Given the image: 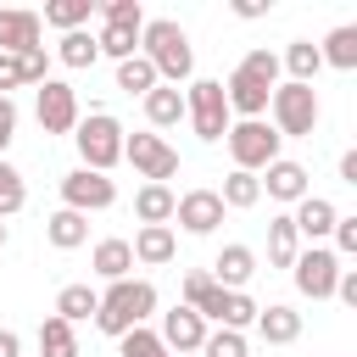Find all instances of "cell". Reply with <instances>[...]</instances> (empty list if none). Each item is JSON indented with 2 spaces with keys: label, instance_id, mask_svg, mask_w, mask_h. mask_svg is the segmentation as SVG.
I'll return each mask as SVG.
<instances>
[{
  "label": "cell",
  "instance_id": "obj_30",
  "mask_svg": "<svg viewBox=\"0 0 357 357\" xmlns=\"http://www.w3.org/2000/svg\"><path fill=\"white\" fill-rule=\"evenodd\" d=\"M162 78H156V67L145 61V56H128V61H117V89H128V95H151Z\"/></svg>",
  "mask_w": 357,
  "mask_h": 357
},
{
  "label": "cell",
  "instance_id": "obj_44",
  "mask_svg": "<svg viewBox=\"0 0 357 357\" xmlns=\"http://www.w3.org/2000/svg\"><path fill=\"white\" fill-rule=\"evenodd\" d=\"M0 357H22V340H17V329H0Z\"/></svg>",
  "mask_w": 357,
  "mask_h": 357
},
{
  "label": "cell",
  "instance_id": "obj_20",
  "mask_svg": "<svg viewBox=\"0 0 357 357\" xmlns=\"http://www.w3.org/2000/svg\"><path fill=\"white\" fill-rule=\"evenodd\" d=\"M45 234H50V245H56V251H78V245L89 240V218H84V212H67V206H61V212H50Z\"/></svg>",
  "mask_w": 357,
  "mask_h": 357
},
{
  "label": "cell",
  "instance_id": "obj_8",
  "mask_svg": "<svg viewBox=\"0 0 357 357\" xmlns=\"http://www.w3.org/2000/svg\"><path fill=\"white\" fill-rule=\"evenodd\" d=\"M268 95H273V78H262V73H251V67H234V73L223 78V100H229V117L240 112V123L262 117V112H268Z\"/></svg>",
  "mask_w": 357,
  "mask_h": 357
},
{
  "label": "cell",
  "instance_id": "obj_18",
  "mask_svg": "<svg viewBox=\"0 0 357 357\" xmlns=\"http://www.w3.org/2000/svg\"><path fill=\"white\" fill-rule=\"evenodd\" d=\"M128 251H134V262H151V268H162V262H173L178 240H173V229H167V223H145V229L128 240Z\"/></svg>",
  "mask_w": 357,
  "mask_h": 357
},
{
  "label": "cell",
  "instance_id": "obj_38",
  "mask_svg": "<svg viewBox=\"0 0 357 357\" xmlns=\"http://www.w3.org/2000/svg\"><path fill=\"white\" fill-rule=\"evenodd\" d=\"M335 257H357V218H335Z\"/></svg>",
  "mask_w": 357,
  "mask_h": 357
},
{
  "label": "cell",
  "instance_id": "obj_37",
  "mask_svg": "<svg viewBox=\"0 0 357 357\" xmlns=\"http://www.w3.org/2000/svg\"><path fill=\"white\" fill-rule=\"evenodd\" d=\"M201 357H245V335L218 329V335H206V340H201Z\"/></svg>",
  "mask_w": 357,
  "mask_h": 357
},
{
  "label": "cell",
  "instance_id": "obj_31",
  "mask_svg": "<svg viewBox=\"0 0 357 357\" xmlns=\"http://www.w3.org/2000/svg\"><path fill=\"white\" fill-rule=\"evenodd\" d=\"M89 11H95V0H50L45 22L61 28V33H78V22H89Z\"/></svg>",
  "mask_w": 357,
  "mask_h": 357
},
{
  "label": "cell",
  "instance_id": "obj_13",
  "mask_svg": "<svg viewBox=\"0 0 357 357\" xmlns=\"http://www.w3.org/2000/svg\"><path fill=\"white\" fill-rule=\"evenodd\" d=\"M162 346H173L178 357L184 351H201V340H206V318L195 312V307H173V312H162V335H156Z\"/></svg>",
  "mask_w": 357,
  "mask_h": 357
},
{
  "label": "cell",
  "instance_id": "obj_34",
  "mask_svg": "<svg viewBox=\"0 0 357 357\" xmlns=\"http://www.w3.org/2000/svg\"><path fill=\"white\" fill-rule=\"evenodd\" d=\"M22 201H28L22 173H17L11 162H0V223H6V218H17V212H22Z\"/></svg>",
  "mask_w": 357,
  "mask_h": 357
},
{
  "label": "cell",
  "instance_id": "obj_25",
  "mask_svg": "<svg viewBox=\"0 0 357 357\" xmlns=\"http://www.w3.org/2000/svg\"><path fill=\"white\" fill-rule=\"evenodd\" d=\"M128 268H134V251H128V240H100L95 245V273L100 279H128Z\"/></svg>",
  "mask_w": 357,
  "mask_h": 357
},
{
  "label": "cell",
  "instance_id": "obj_12",
  "mask_svg": "<svg viewBox=\"0 0 357 357\" xmlns=\"http://www.w3.org/2000/svg\"><path fill=\"white\" fill-rule=\"evenodd\" d=\"M173 218H178L190 234H212V229L223 223V201H218V190H190V195L173 201Z\"/></svg>",
  "mask_w": 357,
  "mask_h": 357
},
{
  "label": "cell",
  "instance_id": "obj_36",
  "mask_svg": "<svg viewBox=\"0 0 357 357\" xmlns=\"http://www.w3.org/2000/svg\"><path fill=\"white\" fill-rule=\"evenodd\" d=\"M123 357H167V346L156 340V329H145V324H139V329H128V335H123Z\"/></svg>",
  "mask_w": 357,
  "mask_h": 357
},
{
  "label": "cell",
  "instance_id": "obj_33",
  "mask_svg": "<svg viewBox=\"0 0 357 357\" xmlns=\"http://www.w3.org/2000/svg\"><path fill=\"white\" fill-rule=\"evenodd\" d=\"M56 56H61V67H95V33H61V45H56Z\"/></svg>",
  "mask_w": 357,
  "mask_h": 357
},
{
  "label": "cell",
  "instance_id": "obj_16",
  "mask_svg": "<svg viewBox=\"0 0 357 357\" xmlns=\"http://www.w3.org/2000/svg\"><path fill=\"white\" fill-rule=\"evenodd\" d=\"M262 173H268V178H257V184H262L273 201H301V195H312V190H307V167H301V162H284V156H279V162H268Z\"/></svg>",
  "mask_w": 357,
  "mask_h": 357
},
{
  "label": "cell",
  "instance_id": "obj_27",
  "mask_svg": "<svg viewBox=\"0 0 357 357\" xmlns=\"http://www.w3.org/2000/svg\"><path fill=\"white\" fill-rule=\"evenodd\" d=\"M173 201H178V195H173L167 184H145V190L134 195V212H139V223H167V218H173Z\"/></svg>",
  "mask_w": 357,
  "mask_h": 357
},
{
  "label": "cell",
  "instance_id": "obj_11",
  "mask_svg": "<svg viewBox=\"0 0 357 357\" xmlns=\"http://www.w3.org/2000/svg\"><path fill=\"white\" fill-rule=\"evenodd\" d=\"M33 112H39V128H45V134H73V128H78V95H73V84L45 78Z\"/></svg>",
  "mask_w": 357,
  "mask_h": 357
},
{
  "label": "cell",
  "instance_id": "obj_29",
  "mask_svg": "<svg viewBox=\"0 0 357 357\" xmlns=\"http://www.w3.org/2000/svg\"><path fill=\"white\" fill-rule=\"evenodd\" d=\"M284 67H290V84H312V78H318V67H324V56H318V45H312V39H296V45L284 50Z\"/></svg>",
  "mask_w": 357,
  "mask_h": 357
},
{
  "label": "cell",
  "instance_id": "obj_19",
  "mask_svg": "<svg viewBox=\"0 0 357 357\" xmlns=\"http://www.w3.org/2000/svg\"><path fill=\"white\" fill-rule=\"evenodd\" d=\"M257 335H262L268 346H290V340L301 335V312H296V307H284V301L257 307Z\"/></svg>",
  "mask_w": 357,
  "mask_h": 357
},
{
  "label": "cell",
  "instance_id": "obj_22",
  "mask_svg": "<svg viewBox=\"0 0 357 357\" xmlns=\"http://www.w3.org/2000/svg\"><path fill=\"white\" fill-rule=\"evenodd\" d=\"M145 117H151L156 128H173V123L184 117V95H178L173 84H156V89L145 95Z\"/></svg>",
  "mask_w": 357,
  "mask_h": 357
},
{
  "label": "cell",
  "instance_id": "obj_40",
  "mask_svg": "<svg viewBox=\"0 0 357 357\" xmlns=\"http://www.w3.org/2000/svg\"><path fill=\"white\" fill-rule=\"evenodd\" d=\"M240 67H251V73H262V78H273V84H279V56H273V50H251Z\"/></svg>",
  "mask_w": 357,
  "mask_h": 357
},
{
  "label": "cell",
  "instance_id": "obj_24",
  "mask_svg": "<svg viewBox=\"0 0 357 357\" xmlns=\"http://www.w3.org/2000/svg\"><path fill=\"white\" fill-rule=\"evenodd\" d=\"M296 251H301L296 223H290V218H273V223H268V262H273V268H290Z\"/></svg>",
  "mask_w": 357,
  "mask_h": 357
},
{
  "label": "cell",
  "instance_id": "obj_6",
  "mask_svg": "<svg viewBox=\"0 0 357 357\" xmlns=\"http://www.w3.org/2000/svg\"><path fill=\"white\" fill-rule=\"evenodd\" d=\"M184 117L195 123V134H201L206 145L223 139V134H229V100H223V84H218V78H195L190 95H184Z\"/></svg>",
  "mask_w": 357,
  "mask_h": 357
},
{
  "label": "cell",
  "instance_id": "obj_47",
  "mask_svg": "<svg viewBox=\"0 0 357 357\" xmlns=\"http://www.w3.org/2000/svg\"><path fill=\"white\" fill-rule=\"evenodd\" d=\"M0 245H6V223H0Z\"/></svg>",
  "mask_w": 357,
  "mask_h": 357
},
{
  "label": "cell",
  "instance_id": "obj_15",
  "mask_svg": "<svg viewBox=\"0 0 357 357\" xmlns=\"http://www.w3.org/2000/svg\"><path fill=\"white\" fill-rule=\"evenodd\" d=\"M257 273V251L251 245H223L212 262V284L218 290H245V279Z\"/></svg>",
  "mask_w": 357,
  "mask_h": 357
},
{
  "label": "cell",
  "instance_id": "obj_45",
  "mask_svg": "<svg viewBox=\"0 0 357 357\" xmlns=\"http://www.w3.org/2000/svg\"><path fill=\"white\" fill-rule=\"evenodd\" d=\"M262 11H268L262 0H234V17H262Z\"/></svg>",
  "mask_w": 357,
  "mask_h": 357
},
{
  "label": "cell",
  "instance_id": "obj_42",
  "mask_svg": "<svg viewBox=\"0 0 357 357\" xmlns=\"http://www.w3.org/2000/svg\"><path fill=\"white\" fill-rule=\"evenodd\" d=\"M206 284H212V273H201V268H195V273H184V307H195Z\"/></svg>",
  "mask_w": 357,
  "mask_h": 357
},
{
  "label": "cell",
  "instance_id": "obj_43",
  "mask_svg": "<svg viewBox=\"0 0 357 357\" xmlns=\"http://www.w3.org/2000/svg\"><path fill=\"white\" fill-rule=\"evenodd\" d=\"M17 84H22V61H17V56H0V95L17 89Z\"/></svg>",
  "mask_w": 357,
  "mask_h": 357
},
{
  "label": "cell",
  "instance_id": "obj_28",
  "mask_svg": "<svg viewBox=\"0 0 357 357\" xmlns=\"http://www.w3.org/2000/svg\"><path fill=\"white\" fill-rule=\"evenodd\" d=\"M318 56L329 61V67H340V73H351L357 67V28H335L324 45H318Z\"/></svg>",
  "mask_w": 357,
  "mask_h": 357
},
{
  "label": "cell",
  "instance_id": "obj_26",
  "mask_svg": "<svg viewBox=\"0 0 357 357\" xmlns=\"http://www.w3.org/2000/svg\"><path fill=\"white\" fill-rule=\"evenodd\" d=\"M39 357H78V335H73V324H61L56 312L39 324Z\"/></svg>",
  "mask_w": 357,
  "mask_h": 357
},
{
  "label": "cell",
  "instance_id": "obj_41",
  "mask_svg": "<svg viewBox=\"0 0 357 357\" xmlns=\"http://www.w3.org/2000/svg\"><path fill=\"white\" fill-rule=\"evenodd\" d=\"M11 134H17V100H11V95H0V151L11 145Z\"/></svg>",
  "mask_w": 357,
  "mask_h": 357
},
{
  "label": "cell",
  "instance_id": "obj_3",
  "mask_svg": "<svg viewBox=\"0 0 357 357\" xmlns=\"http://www.w3.org/2000/svg\"><path fill=\"white\" fill-rule=\"evenodd\" d=\"M268 106H273V134L279 139H307L318 128V95H312V84H273Z\"/></svg>",
  "mask_w": 357,
  "mask_h": 357
},
{
  "label": "cell",
  "instance_id": "obj_1",
  "mask_svg": "<svg viewBox=\"0 0 357 357\" xmlns=\"http://www.w3.org/2000/svg\"><path fill=\"white\" fill-rule=\"evenodd\" d=\"M139 56L156 67V78H167L173 89H178V78H190L195 73V50H190V33L178 28V22H167V17H156V22H145L139 28Z\"/></svg>",
  "mask_w": 357,
  "mask_h": 357
},
{
  "label": "cell",
  "instance_id": "obj_10",
  "mask_svg": "<svg viewBox=\"0 0 357 357\" xmlns=\"http://www.w3.org/2000/svg\"><path fill=\"white\" fill-rule=\"evenodd\" d=\"M123 156H128L151 184H167V178L178 173V151H173L167 139H156V134H128V139H123Z\"/></svg>",
  "mask_w": 357,
  "mask_h": 357
},
{
  "label": "cell",
  "instance_id": "obj_46",
  "mask_svg": "<svg viewBox=\"0 0 357 357\" xmlns=\"http://www.w3.org/2000/svg\"><path fill=\"white\" fill-rule=\"evenodd\" d=\"M340 178H346V184H357V151H346V156H340Z\"/></svg>",
  "mask_w": 357,
  "mask_h": 357
},
{
  "label": "cell",
  "instance_id": "obj_32",
  "mask_svg": "<svg viewBox=\"0 0 357 357\" xmlns=\"http://www.w3.org/2000/svg\"><path fill=\"white\" fill-rule=\"evenodd\" d=\"M95 50L128 61V56H139V28H100V33H95Z\"/></svg>",
  "mask_w": 357,
  "mask_h": 357
},
{
  "label": "cell",
  "instance_id": "obj_14",
  "mask_svg": "<svg viewBox=\"0 0 357 357\" xmlns=\"http://www.w3.org/2000/svg\"><path fill=\"white\" fill-rule=\"evenodd\" d=\"M39 11H0V56H22L39 50Z\"/></svg>",
  "mask_w": 357,
  "mask_h": 357
},
{
  "label": "cell",
  "instance_id": "obj_4",
  "mask_svg": "<svg viewBox=\"0 0 357 357\" xmlns=\"http://www.w3.org/2000/svg\"><path fill=\"white\" fill-rule=\"evenodd\" d=\"M73 139H78V156H84L89 173H112V167L123 162V123H117L112 112H89Z\"/></svg>",
  "mask_w": 357,
  "mask_h": 357
},
{
  "label": "cell",
  "instance_id": "obj_9",
  "mask_svg": "<svg viewBox=\"0 0 357 357\" xmlns=\"http://www.w3.org/2000/svg\"><path fill=\"white\" fill-rule=\"evenodd\" d=\"M61 201H67V212H106L112 201H117V184L106 178V173H89V167H73L67 178H61Z\"/></svg>",
  "mask_w": 357,
  "mask_h": 357
},
{
  "label": "cell",
  "instance_id": "obj_5",
  "mask_svg": "<svg viewBox=\"0 0 357 357\" xmlns=\"http://www.w3.org/2000/svg\"><path fill=\"white\" fill-rule=\"evenodd\" d=\"M223 139H229V156H234L240 173H257V167L279 162V134H273V123H262V117H251V123H229Z\"/></svg>",
  "mask_w": 357,
  "mask_h": 357
},
{
  "label": "cell",
  "instance_id": "obj_7",
  "mask_svg": "<svg viewBox=\"0 0 357 357\" xmlns=\"http://www.w3.org/2000/svg\"><path fill=\"white\" fill-rule=\"evenodd\" d=\"M290 273H296V290H301V296L329 301V296H335V279H340V257H335L329 245H307V251H296Z\"/></svg>",
  "mask_w": 357,
  "mask_h": 357
},
{
  "label": "cell",
  "instance_id": "obj_35",
  "mask_svg": "<svg viewBox=\"0 0 357 357\" xmlns=\"http://www.w3.org/2000/svg\"><path fill=\"white\" fill-rule=\"evenodd\" d=\"M100 17H106V28H145L139 0H106V6H100Z\"/></svg>",
  "mask_w": 357,
  "mask_h": 357
},
{
  "label": "cell",
  "instance_id": "obj_39",
  "mask_svg": "<svg viewBox=\"0 0 357 357\" xmlns=\"http://www.w3.org/2000/svg\"><path fill=\"white\" fill-rule=\"evenodd\" d=\"M17 61H22V84H45V67H50V56H45V45H39V50H22Z\"/></svg>",
  "mask_w": 357,
  "mask_h": 357
},
{
  "label": "cell",
  "instance_id": "obj_21",
  "mask_svg": "<svg viewBox=\"0 0 357 357\" xmlns=\"http://www.w3.org/2000/svg\"><path fill=\"white\" fill-rule=\"evenodd\" d=\"M95 307H100V290H89V284H61V296H56L61 324H84V318H95Z\"/></svg>",
  "mask_w": 357,
  "mask_h": 357
},
{
  "label": "cell",
  "instance_id": "obj_2",
  "mask_svg": "<svg viewBox=\"0 0 357 357\" xmlns=\"http://www.w3.org/2000/svg\"><path fill=\"white\" fill-rule=\"evenodd\" d=\"M156 312V284L151 279H117L106 296H100V307H95V324L106 329V335H128V329H139L145 318Z\"/></svg>",
  "mask_w": 357,
  "mask_h": 357
},
{
  "label": "cell",
  "instance_id": "obj_23",
  "mask_svg": "<svg viewBox=\"0 0 357 357\" xmlns=\"http://www.w3.org/2000/svg\"><path fill=\"white\" fill-rule=\"evenodd\" d=\"M218 201H223V212H229V206H234V212H245V206H257V201H262V184H257V173H240V167H234V173L223 178V190H218Z\"/></svg>",
  "mask_w": 357,
  "mask_h": 357
},
{
  "label": "cell",
  "instance_id": "obj_17",
  "mask_svg": "<svg viewBox=\"0 0 357 357\" xmlns=\"http://www.w3.org/2000/svg\"><path fill=\"white\" fill-rule=\"evenodd\" d=\"M335 201H324V195H301L296 201V212H290V223H296V234H307V240H324L329 229H335Z\"/></svg>",
  "mask_w": 357,
  "mask_h": 357
}]
</instances>
